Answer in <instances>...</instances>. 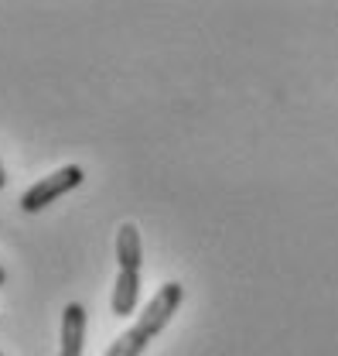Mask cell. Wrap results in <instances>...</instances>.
Masks as SVG:
<instances>
[{"label":"cell","instance_id":"1","mask_svg":"<svg viewBox=\"0 0 338 356\" xmlns=\"http://www.w3.org/2000/svg\"><path fill=\"white\" fill-rule=\"evenodd\" d=\"M181 298H185V291H181L178 281L161 284V288L154 291V298L147 302V309L140 312L137 325L127 329V332H120V336L113 339V346H110L103 356H140L144 353V346H147V343H151V339H154V336L171 322V315L178 312Z\"/></svg>","mask_w":338,"mask_h":356},{"label":"cell","instance_id":"2","mask_svg":"<svg viewBox=\"0 0 338 356\" xmlns=\"http://www.w3.org/2000/svg\"><path fill=\"white\" fill-rule=\"evenodd\" d=\"M83 168L79 165H65V168H58L55 175L42 178V181H35L24 195H21V209L24 213H42L44 206H51L55 199H62L65 192H72V188H79L83 185Z\"/></svg>","mask_w":338,"mask_h":356},{"label":"cell","instance_id":"3","mask_svg":"<svg viewBox=\"0 0 338 356\" xmlns=\"http://www.w3.org/2000/svg\"><path fill=\"white\" fill-rule=\"evenodd\" d=\"M85 339V309L83 305H69L62 312V353L58 356H83Z\"/></svg>","mask_w":338,"mask_h":356},{"label":"cell","instance_id":"4","mask_svg":"<svg viewBox=\"0 0 338 356\" xmlns=\"http://www.w3.org/2000/svg\"><path fill=\"white\" fill-rule=\"evenodd\" d=\"M137 298H140V270H120L113 284V298H110L113 315H130L137 309Z\"/></svg>","mask_w":338,"mask_h":356},{"label":"cell","instance_id":"5","mask_svg":"<svg viewBox=\"0 0 338 356\" xmlns=\"http://www.w3.org/2000/svg\"><path fill=\"white\" fill-rule=\"evenodd\" d=\"M140 229L133 222H124L117 229V261H120V270H140Z\"/></svg>","mask_w":338,"mask_h":356},{"label":"cell","instance_id":"6","mask_svg":"<svg viewBox=\"0 0 338 356\" xmlns=\"http://www.w3.org/2000/svg\"><path fill=\"white\" fill-rule=\"evenodd\" d=\"M7 185V172H3V161H0V188Z\"/></svg>","mask_w":338,"mask_h":356},{"label":"cell","instance_id":"7","mask_svg":"<svg viewBox=\"0 0 338 356\" xmlns=\"http://www.w3.org/2000/svg\"><path fill=\"white\" fill-rule=\"evenodd\" d=\"M3 281H7V274H3V267H0V284H3Z\"/></svg>","mask_w":338,"mask_h":356},{"label":"cell","instance_id":"8","mask_svg":"<svg viewBox=\"0 0 338 356\" xmlns=\"http://www.w3.org/2000/svg\"><path fill=\"white\" fill-rule=\"evenodd\" d=\"M0 356H3V353H0Z\"/></svg>","mask_w":338,"mask_h":356}]
</instances>
